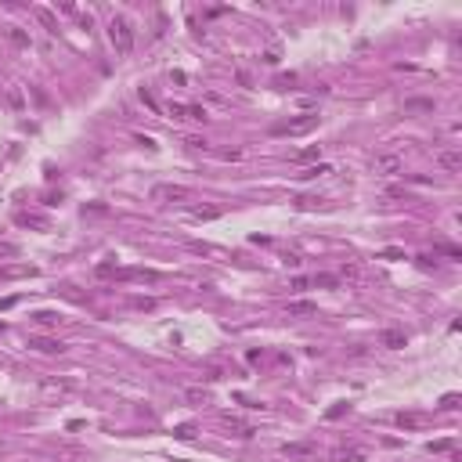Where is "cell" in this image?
Here are the masks:
<instances>
[{
	"label": "cell",
	"instance_id": "22",
	"mask_svg": "<svg viewBox=\"0 0 462 462\" xmlns=\"http://www.w3.org/2000/svg\"><path fill=\"white\" fill-rule=\"evenodd\" d=\"M192 217H195V221H217L221 210H217V206H210V210H192Z\"/></svg>",
	"mask_w": 462,
	"mask_h": 462
},
{
	"label": "cell",
	"instance_id": "38",
	"mask_svg": "<svg viewBox=\"0 0 462 462\" xmlns=\"http://www.w3.org/2000/svg\"><path fill=\"white\" fill-rule=\"evenodd\" d=\"M184 145H188V148H206L202 137H184Z\"/></svg>",
	"mask_w": 462,
	"mask_h": 462
},
{
	"label": "cell",
	"instance_id": "45",
	"mask_svg": "<svg viewBox=\"0 0 462 462\" xmlns=\"http://www.w3.org/2000/svg\"><path fill=\"white\" fill-rule=\"evenodd\" d=\"M0 415H4V404H0Z\"/></svg>",
	"mask_w": 462,
	"mask_h": 462
},
{
	"label": "cell",
	"instance_id": "10",
	"mask_svg": "<svg viewBox=\"0 0 462 462\" xmlns=\"http://www.w3.org/2000/svg\"><path fill=\"white\" fill-rule=\"evenodd\" d=\"M376 173H401V155H379Z\"/></svg>",
	"mask_w": 462,
	"mask_h": 462
},
{
	"label": "cell",
	"instance_id": "44",
	"mask_svg": "<svg viewBox=\"0 0 462 462\" xmlns=\"http://www.w3.org/2000/svg\"><path fill=\"white\" fill-rule=\"evenodd\" d=\"M0 332H4V318H0Z\"/></svg>",
	"mask_w": 462,
	"mask_h": 462
},
{
	"label": "cell",
	"instance_id": "15",
	"mask_svg": "<svg viewBox=\"0 0 462 462\" xmlns=\"http://www.w3.org/2000/svg\"><path fill=\"white\" fill-rule=\"evenodd\" d=\"M430 455H441V452H455V437H441V441H430L426 444Z\"/></svg>",
	"mask_w": 462,
	"mask_h": 462
},
{
	"label": "cell",
	"instance_id": "18",
	"mask_svg": "<svg viewBox=\"0 0 462 462\" xmlns=\"http://www.w3.org/2000/svg\"><path fill=\"white\" fill-rule=\"evenodd\" d=\"M7 40L15 43V47H29V43H33V40H29V33H26V29H18V26H7Z\"/></svg>",
	"mask_w": 462,
	"mask_h": 462
},
{
	"label": "cell",
	"instance_id": "25",
	"mask_svg": "<svg viewBox=\"0 0 462 462\" xmlns=\"http://www.w3.org/2000/svg\"><path fill=\"white\" fill-rule=\"evenodd\" d=\"M321 173H332V166H325V163H318V166H310L307 173H300V177H321Z\"/></svg>",
	"mask_w": 462,
	"mask_h": 462
},
{
	"label": "cell",
	"instance_id": "43",
	"mask_svg": "<svg viewBox=\"0 0 462 462\" xmlns=\"http://www.w3.org/2000/svg\"><path fill=\"white\" fill-rule=\"evenodd\" d=\"M455 404H459V397H455V394H448V397L441 401V408H455Z\"/></svg>",
	"mask_w": 462,
	"mask_h": 462
},
{
	"label": "cell",
	"instance_id": "42",
	"mask_svg": "<svg viewBox=\"0 0 462 462\" xmlns=\"http://www.w3.org/2000/svg\"><path fill=\"white\" fill-rule=\"evenodd\" d=\"M98 274H101V278H109V274H116V271H112V264H98Z\"/></svg>",
	"mask_w": 462,
	"mask_h": 462
},
{
	"label": "cell",
	"instance_id": "40",
	"mask_svg": "<svg viewBox=\"0 0 462 462\" xmlns=\"http://www.w3.org/2000/svg\"><path fill=\"white\" fill-rule=\"evenodd\" d=\"M310 285V278H293V282H289V289H307Z\"/></svg>",
	"mask_w": 462,
	"mask_h": 462
},
{
	"label": "cell",
	"instance_id": "36",
	"mask_svg": "<svg viewBox=\"0 0 462 462\" xmlns=\"http://www.w3.org/2000/svg\"><path fill=\"white\" fill-rule=\"evenodd\" d=\"M274 83H278V87H293V83H296V76H293V73H289V76H278Z\"/></svg>",
	"mask_w": 462,
	"mask_h": 462
},
{
	"label": "cell",
	"instance_id": "24",
	"mask_svg": "<svg viewBox=\"0 0 462 462\" xmlns=\"http://www.w3.org/2000/svg\"><path fill=\"white\" fill-rule=\"evenodd\" d=\"M188 401H195V404H206V401H210V394H206V390H199V386H192V390H188Z\"/></svg>",
	"mask_w": 462,
	"mask_h": 462
},
{
	"label": "cell",
	"instance_id": "11",
	"mask_svg": "<svg viewBox=\"0 0 462 462\" xmlns=\"http://www.w3.org/2000/svg\"><path fill=\"white\" fill-rule=\"evenodd\" d=\"M437 163H441L444 170H452V173H455V170L462 166V155L455 152V148H448V152H441V155H437Z\"/></svg>",
	"mask_w": 462,
	"mask_h": 462
},
{
	"label": "cell",
	"instance_id": "37",
	"mask_svg": "<svg viewBox=\"0 0 462 462\" xmlns=\"http://www.w3.org/2000/svg\"><path fill=\"white\" fill-rule=\"evenodd\" d=\"M15 304H18V296H4V300H0V310H11Z\"/></svg>",
	"mask_w": 462,
	"mask_h": 462
},
{
	"label": "cell",
	"instance_id": "28",
	"mask_svg": "<svg viewBox=\"0 0 462 462\" xmlns=\"http://www.w3.org/2000/svg\"><path fill=\"white\" fill-rule=\"evenodd\" d=\"M321 199H314V195H300V199H296V206H300V210H310V206H318Z\"/></svg>",
	"mask_w": 462,
	"mask_h": 462
},
{
	"label": "cell",
	"instance_id": "31",
	"mask_svg": "<svg viewBox=\"0 0 462 462\" xmlns=\"http://www.w3.org/2000/svg\"><path fill=\"white\" fill-rule=\"evenodd\" d=\"M170 116L173 119H188V105H170Z\"/></svg>",
	"mask_w": 462,
	"mask_h": 462
},
{
	"label": "cell",
	"instance_id": "34",
	"mask_svg": "<svg viewBox=\"0 0 462 462\" xmlns=\"http://www.w3.org/2000/svg\"><path fill=\"white\" fill-rule=\"evenodd\" d=\"M343 412H346V404H343V401H340V404H332V408H329V419H340Z\"/></svg>",
	"mask_w": 462,
	"mask_h": 462
},
{
	"label": "cell",
	"instance_id": "19",
	"mask_svg": "<svg viewBox=\"0 0 462 462\" xmlns=\"http://www.w3.org/2000/svg\"><path fill=\"white\" fill-rule=\"evenodd\" d=\"M15 221L22 228H47V217H40V213H18Z\"/></svg>",
	"mask_w": 462,
	"mask_h": 462
},
{
	"label": "cell",
	"instance_id": "13",
	"mask_svg": "<svg viewBox=\"0 0 462 462\" xmlns=\"http://www.w3.org/2000/svg\"><path fill=\"white\" fill-rule=\"evenodd\" d=\"M228 430L235 433V437H242V441H249V437L257 433V430L249 426V423H242V419H228Z\"/></svg>",
	"mask_w": 462,
	"mask_h": 462
},
{
	"label": "cell",
	"instance_id": "33",
	"mask_svg": "<svg viewBox=\"0 0 462 462\" xmlns=\"http://www.w3.org/2000/svg\"><path fill=\"white\" fill-rule=\"evenodd\" d=\"M170 79H173V83H177V87H184V83H188V76H184L181 69H173V73H170Z\"/></svg>",
	"mask_w": 462,
	"mask_h": 462
},
{
	"label": "cell",
	"instance_id": "39",
	"mask_svg": "<svg viewBox=\"0 0 462 462\" xmlns=\"http://www.w3.org/2000/svg\"><path fill=\"white\" fill-rule=\"evenodd\" d=\"M404 109H433V101H408Z\"/></svg>",
	"mask_w": 462,
	"mask_h": 462
},
{
	"label": "cell",
	"instance_id": "29",
	"mask_svg": "<svg viewBox=\"0 0 462 462\" xmlns=\"http://www.w3.org/2000/svg\"><path fill=\"white\" fill-rule=\"evenodd\" d=\"M15 253H18L15 242H4V238H0V257H15Z\"/></svg>",
	"mask_w": 462,
	"mask_h": 462
},
{
	"label": "cell",
	"instance_id": "14",
	"mask_svg": "<svg viewBox=\"0 0 462 462\" xmlns=\"http://www.w3.org/2000/svg\"><path fill=\"white\" fill-rule=\"evenodd\" d=\"M33 15H37V22H40V26L47 29V33H58V18L51 15L47 7H37V11H33Z\"/></svg>",
	"mask_w": 462,
	"mask_h": 462
},
{
	"label": "cell",
	"instance_id": "26",
	"mask_svg": "<svg viewBox=\"0 0 462 462\" xmlns=\"http://www.w3.org/2000/svg\"><path fill=\"white\" fill-rule=\"evenodd\" d=\"M188 119H199V123H202V119H210V116H206L202 105H188Z\"/></svg>",
	"mask_w": 462,
	"mask_h": 462
},
{
	"label": "cell",
	"instance_id": "17",
	"mask_svg": "<svg viewBox=\"0 0 462 462\" xmlns=\"http://www.w3.org/2000/svg\"><path fill=\"white\" fill-rule=\"evenodd\" d=\"M336 459L340 462H368V452H365V448H343Z\"/></svg>",
	"mask_w": 462,
	"mask_h": 462
},
{
	"label": "cell",
	"instance_id": "23",
	"mask_svg": "<svg viewBox=\"0 0 462 462\" xmlns=\"http://www.w3.org/2000/svg\"><path fill=\"white\" fill-rule=\"evenodd\" d=\"M173 433H177L181 441H192V437L199 433V430H195V423H184V426H177V430H173Z\"/></svg>",
	"mask_w": 462,
	"mask_h": 462
},
{
	"label": "cell",
	"instance_id": "30",
	"mask_svg": "<svg viewBox=\"0 0 462 462\" xmlns=\"http://www.w3.org/2000/svg\"><path fill=\"white\" fill-rule=\"evenodd\" d=\"M130 304H134L137 310H152V307H155V300H145V296H137V300H130Z\"/></svg>",
	"mask_w": 462,
	"mask_h": 462
},
{
	"label": "cell",
	"instance_id": "21",
	"mask_svg": "<svg viewBox=\"0 0 462 462\" xmlns=\"http://www.w3.org/2000/svg\"><path fill=\"white\" fill-rule=\"evenodd\" d=\"M7 101H11V109H18V112L26 109V98H22V90H18V87H7Z\"/></svg>",
	"mask_w": 462,
	"mask_h": 462
},
{
	"label": "cell",
	"instance_id": "7",
	"mask_svg": "<svg viewBox=\"0 0 462 462\" xmlns=\"http://www.w3.org/2000/svg\"><path fill=\"white\" fill-rule=\"evenodd\" d=\"M37 268H29V264H7V268H0V278H33Z\"/></svg>",
	"mask_w": 462,
	"mask_h": 462
},
{
	"label": "cell",
	"instance_id": "4",
	"mask_svg": "<svg viewBox=\"0 0 462 462\" xmlns=\"http://www.w3.org/2000/svg\"><path fill=\"white\" fill-rule=\"evenodd\" d=\"M116 278L119 282H159L163 274L152 268H123V271H116Z\"/></svg>",
	"mask_w": 462,
	"mask_h": 462
},
{
	"label": "cell",
	"instance_id": "6",
	"mask_svg": "<svg viewBox=\"0 0 462 462\" xmlns=\"http://www.w3.org/2000/svg\"><path fill=\"white\" fill-rule=\"evenodd\" d=\"M426 423H430V419L419 415V412H397V426H401V430H423Z\"/></svg>",
	"mask_w": 462,
	"mask_h": 462
},
{
	"label": "cell",
	"instance_id": "5",
	"mask_svg": "<svg viewBox=\"0 0 462 462\" xmlns=\"http://www.w3.org/2000/svg\"><path fill=\"white\" fill-rule=\"evenodd\" d=\"M29 346H33V350H40V354H62L65 350V343H58L51 336H29Z\"/></svg>",
	"mask_w": 462,
	"mask_h": 462
},
{
	"label": "cell",
	"instance_id": "12",
	"mask_svg": "<svg viewBox=\"0 0 462 462\" xmlns=\"http://www.w3.org/2000/svg\"><path fill=\"white\" fill-rule=\"evenodd\" d=\"M379 343L390 346V350H397V346H404V332H401V329H386L383 336H379Z\"/></svg>",
	"mask_w": 462,
	"mask_h": 462
},
{
	"label": "cell",
	"instance_id": "8",
	"mask_svg": "<svg viewBox=\"0 0 462 462\" xmlns=\"http://www.w3.org/2000/svg\"><path fill=\"white\" fill-rule=\"evenodd\" d=\"M282 455H289V459H310V455H314V444H307V441L285 444V448H282Z\"/></svg>",
	"mask_w": 462,
	"mask_h": 462
},
{
	"label": "cell",
	"instance_id": "9",
	"mask_svg": "<svg viewBox=\"0 0 462 462\" xmlns=\"http://www.w3.org/2000/svg\"><path fill=\"white\" fill-rule=\"evenodd\" d=\"M285 310H289V318H307V314H314V310H318V304H310V300H293Z\"/></svg>",
	"mask_w": 462,
	"mask_h": 462
},
{
	"label": "cell",
	"instance_id": "20",
	"mask_svg": "<svg viewBox=\"0 0 462 462\" xmlns=\"http://www.w3.org/2000/svg\"><path fill=\"white\" fill-rule=\"evenodd\" d=\"M33 321H37V325H43V329H54L62 318H58L54 310H37V314H33Z\"/></svg>",
	"mask_w": 462,
	"mask_h": 462
},
{
	"label": "cell",
	"instance_id": "1",
	"mask_svg": "<svg viewBox=\"0 0 462 462\" xmlns=\"http://www.w3.org/2000/svg\"><path fill=\"white\" fill-rule=\"evenodd\" d=\"M109 40H112L116 54H130V51H134V26H130L123 15H116V18L109 22Z\"/></svg>",
	"mask_w": 462,
	"mask_h": 462
},
{
	"label": "cell",
	"instance_id": "27",
	"mask_svg": "<svg viewBox=\"0 0 462 462\" xmlns=\"http://www.w3.org/2000/svg\"><path fill=\"white\" fill-rule=\"evenodd\" d=\"M141 101H145V109H148V112H155V116H159V105H155V98L148 94L145 87H141Z\"/></svg>",
	"mask_w": 462,
	"mask_h": 462
},
{
	"label": "cell",
	"instance_id": "2",
	"mask_svg": "<svg viewBox=\"0 0 462 462\" xmlns=\"http://www.w3.org/2000/svg\"><path fill=\"white\" fill-rule=\"evenodd\" d=\"M314 126H318V116L307 112V116H296V119H289V123L271 126V134H274V137H300V134H310Z\"/></svg>",
	"mask_w": 462,
	"mask_h": 462
},
{
	"label": "cell",
	"instance_id": "16",
	"mask_svg": "<svg viewBox=\"0 0 462 462\" xmlns=\"http://www.w3.org/2000/svg\"><path fill=\"white\" fill-rule=\"evenodd\" d=\"M318 155H321V145H307V148H300L293 155V163H314Z\"/></svg>",
	"mask_w": 462,
	"mask_h": 462
},
{
	"label": "cell",
	"instance_id": "3",
	"mask_svg": "<svg viewBox=\"0 0 462 462\" xmlns=\"http://www.w3.org/2000/svg\"><path fill=\"white\" fill-rule=\"evenodd\" d=\"M188 188H184V184H155V188H152V199L155 202H184V199H188Z\"/></svg>",
	"mask_w": 462,
	"mask_h": 462
},
{
	"label": "cell",
	"instance_id": "41",
	"mask_svg": "<svg viewBox=\"0 0 462 462\" xmlns=\"http://www.w3.org/2000/svg\"><path fill=\"white\" fill-rule=\"evenodd\" d=\"M264 62H268V65H278L282 58H278V51H268V54H264Z\"/></svg>",
	"mask_w": 462,
	"mask_h": 462
},
{
	"label": "cell",
	"instance_id": "32",
	"mask_svg": "<svg viewBox=\"0 0 462 462\" xmlns=\"http://www.w3.org/2000/svg\"><path fill=\"white\" fill-rule=\"evenodd\" d=\"M379 257H383V260H404V249H383Z\"/></svg>",
	"mask_w": 462,
	"mask_h": 462
},
{
	"label": "cell",
	"instance_id": "35",
	"mask_svg": "<svg viewBox=\"0 0 462 462\" xmlns=\"http://www.w3.org/2000/svg\"><path fill=\"white\" fill-rule=\"evenodd\" d=\"M314 285H336V278L332 274H314Z\"/></svg>",
	"mask_w": 462,
	"mask_h": 462
}]
</instances>
